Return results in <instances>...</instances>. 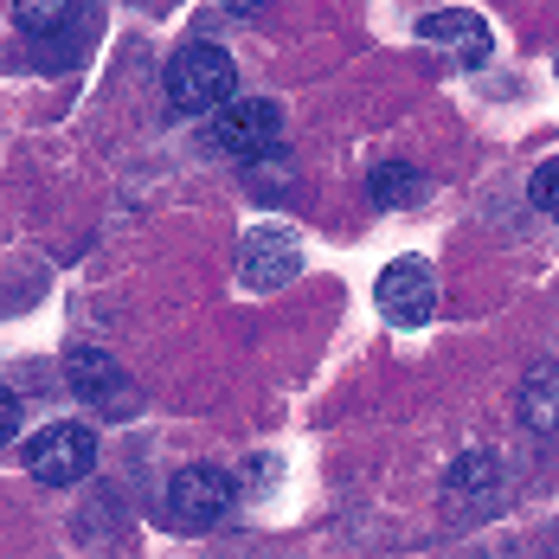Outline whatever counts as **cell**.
I'll list each match as a JSON object with an SVG mask.
<instances>
[{"label":"cell","mask_w":559,"mask_h":559,"mask_svg":"<svg viewBox=\"0 0 559 559\" xmlns=\"http://www.w3.org/2000/svg\"><path fill=\"white\" fill-rule=\"evenodd\" d=\"M231 91H238V64L225 46L213 39H193V46H180L168 64V104L180 116H213L231 104Z\"/></svg>","instance_id":"1"},{"label":"cell","mask_w":559,"mask_h":559,"mask_svg":"<svg viewBox=\"0 0 559 559\" xmlns=\"http://www.w3.org/2000/svg\"><path fill=\"white\" fill-rule=\"evenodd\" d=\"M213 148L231 155V162H264L283 148V110L271 97H231L219 116H213Z\"/></svg>","instance_id":"2"},{"label":"cell","mask_w":559,"mask_h":559,"mask_svg":"<svg viewBox=\"0 0 559 559\" xmlns=\"http://www.w3.org/2000/svg\"><path fill=\"white\" fill-rule=\"evenodd\" d=\"M91 463H97V431H91V425H71V418H64V425H46V431L26 444V476L46 483V489L84 483Z\"/></svg>","instance_id":"3"},{"label":"cell","mask_w":559,"mask_h":559,"mask_svg":"<svg viewBox=\"0 0 559 559\" xmlns=\"http://www.w3.org/2000/svg\"><path fill=\"white\" fill-rule=\"evenodd\" d=\"M373 302H380V316H386L392 329H425L431 316H438V277H431V264L425 258H392L380 283H373Z\"/></svg>","instance_id":"4"},{"label":"cell","mask_w":559,"mask_h":559,"mask_svg":"<svg viewBox=\"0 0 559 559\" xmlns=\"http://www.w3.org/2000/svg\"><path fill=\"white\" fill-rule=\"evenodd\" d=\"M231 502H238V489H231V476H225L219 463H187L168 483L162 514H168L174 527H213V521L231 514Z\"/></svg>","instance_id":"5"},{"label":"cell","mask_w":559,"mask_h":559,"mask_svg":"<svg viewBox=\"0 0 559 559\" xmlns=\"http://www.w3.org/2000/svg\"><path fill=\"white\" fill-rule=\"evenodd\" d=\"M302 271V238L283 231V225H251L245 245H238V277L251 289H283V283Z\"/></svg>","instance_id":"6"},{"label":"cell","mask_w":559,"mask_h":559,"mask_svg":"<svg viewBox=\"0 0 559 559\" xmlns=\"http://www.w3.org/2000/svg\"><path fill=\"white\" fill-rule=\"evenodd\" d=\"M64 380H71L78 399H91V405H104V412H129V405H135L129 373L116 367L104 347H91V341H78V347L64 354Z\"/></svg>","instance_id":"7"},{"label":"cell","mask_w":559,"mask_h":559,"mask_svg":"<svg viewBox=\"0 0 559 559\" xmlns=\"http://www.w3.org/2000/svg\"><path fill=\"white\" fill-rule=\"evenodd\" d=\"M418 39H425V46H450L463 64H483V58H489V46H496V39H489V26H483L476 13H463V7L425 13V20H418Z\"/></svg>","instance_id":"8"},{"label":"cell","mask_w":559,"mask_h":559,"mask_svg":"<svg viewBox=\"0 0 559 559\" xmlns=\"http://www.w3.org/2000/svg\"><path fill=\"white\" fill-rule=\"evenodd\" d=\"M367 200H373L380 213L418 206V200H425V174L412 168V162H380V168L367 174Z\"/></svg>","instance_id":"9"},{"label":"cell","mask_w":559,"mask_h":559,"mask_svg":"<svg viewBox=\"0 0 559 559\" xmlns=\"http://www.w3.org/2000/svg\"><path fill=\"white\" fill-rule=\"evenodd\" d=\"M13 26L33 46H46L58 33H78V0H13Z\"/></svg>","instance_id":"10"},{"label":"cell","mask_w":559,"mask_h":559,"mask_svg":"<svg viewBox=\"0 0 559 559\" xmlns=\"http://www.w3.org/2000/svg\"><path fill=\"white\" fill-rule=\"evenodd\" d=\"M521 418L527 431H559V360H540L521 386Z\"/></svg>","instance_id":"11"},{"label":"cell","mask_w":559,"mask_h":559,"mask_svg":"<svg viewBox=\"0 0 559 559\" xmlns=\"http://www.w3.org/2000/svg\"><path fill=\"white\" fill-rule=\"evenodd\" d=\"M489 476H496V463H489L483 450H469V456L450 469V489H456V496H469V502H489Z\"/></svg>","instance_id":"12"},{"label":"cell","mask_w":559,"mask_h":559,"mask_svg":"<svg viewBox=\"0 0 559 559\" xmlns=\"http://www.w3.org/2000/svg\"><path fill=\"white\" fill-rule=\"evenodd\" d=\"M527 200H534V206H540L547 219H559V155L534 168V180H527Z\"/></svg>","instance_id":"13"},{"label":"cell","mask_w":559,"mask_h":559,"mask_svg":"<svg viewBox=\"0 0 559 559\" xmlns=\"http://www.w3.org/2000/svg\"><path fill=\"white\" fill-rule=\"evenodd\" d=\"M13 438H20V399L0 386V450L13 444Z\"/></svg>","instance_id":"14"},{"label":"cell","mask_w":559,"mask_h":559,"mask_svg":"<svg viewBox=\"0 0 559 559\" xmlns=\"http://www.w3.org/2000/svg\"><path fill=\"white\" fill-rule=\"evenodd\" d=\"M219 7H231V13H258L264 0H219Z\"/></svg>","instance_id":"15"}]
</instances>
